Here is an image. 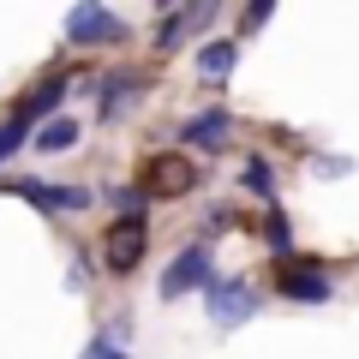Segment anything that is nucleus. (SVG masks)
<instances>
[{
  "label": "nucleus",
  "instance_id": "nucleus-9",
  "mask_svg": "<svg viewBox=\"0 0 359 359\" xmlns=\"http://www.w3.org/2000/svg\"><path fill=\"white\" fill-rule=\"evenodd\" d=\"M66 90H72V84H66V78H42V84L30 90L25 102H18V120H25L30 132H36V126H48V120H54V108L66 102Z\"/></svg>",
  "mask_w": 359,
  "mask_h": 359
},
{
  "label": "nucleus",
  "instance_id": "nucleus-15",
  "mask_svg": "<svg viewBox=\"0 0 359 359\" xmlns=\"http://www.w3.org/2000/svg\"><path fill=\"white\" fill-rule=\"evenodd\" d=\"M264 240L276 245V252H282V257L294 252V233H287V216H282V210H269V222H264Z\"/></svg>",
  "mask_w": 359,
  "mask_h": 359
},
{
  "label": "nucleus",
  "instance_id": "nucleus-12",
  "mask_svg": "<svg viewBox=\"0 0 359 359\" xmlns=\"http://www.w3.org/2000/svg\"><path fill=\"white\" fill-rule=\"evenodd\" d=\"M30 144H36L42 156H60V150H72V144H78V120H66V114H54L48 126H36V138H30Z\"/></svg>",
  "mask_w": 359,
  "mask_h": 359
},
{
  "label": "nucleus",
  "instance_id": "nucleus-5",
  "mask_svg": "<svg viewBox=\"0 0 359 359\" xmlns=\"http://www.w3.org/2000/svg\"><path fill=\"white\" fill-rule=\"evenodd\" d=\"M120 36H126V25L108 6H72L66 13V42H78V48H102V42H120Z\"/></svg>",
  "mask_w": 359,
  "mask_h": 359
},
{
  "label": "nucleus",
  "instance_id": "nucleus-2",
  "mask_svg": "<svg viewBox=\"0 0 359 359\" xmlns=\"http://www.w3.org/2000/svg\"><path fill=\"white\" fill-rule=\"evenodd\" d=\"M216 282V257H210L204 240H192L186 252H174V264L162 269V299H180V294H204Z\"/></svg>",
  "mask_w": 359,
  "mask_h": 359
},
{
  "label": "nucleus",
  "instance_id": "nucleus-13",
  "mask_svg": "<svg viewBox=\"0 0 359 359\" xmlns=\"http://www.w3.org/2000/svg\"><path fill=\"white\" fill-rule=\"evenodd\" d=\"M138 90H144L138 72H114V78H108V90H102V120H114L126 102H138Z\"/></svg>",
  "mask_w": 359,
  "mask_h": 359
},
{
  "label": "nucleus",
  "instance_id": "nucleus-14",
  "mask_svg": "<svg viewBox=\"0 0 359 359\" xmlns=\"http://www.w3.org/2000/svg\"><path fill=\"white\" fill-rule=\"evenodd\" d=\"M30 138H36V132H30L25 120H18V114H6V120H0V162H6V156H18V150L30 144Z\"/></svg>",
  "mask_w": 359,
  "mask_h": 359
},
{
  "label": "nucleus",
  "instance_id": "nucleus-10",
  "mask_svg": "<svg viewBox=\"0 0 359 359\" xmlns=\"http://www.w3.org/2000/svg\"><path fill=\"white\" fill-rule=\"evenodd\" d=\"M210 18H216V6H186V13H168L162 30H156V48H180V36H186V30H198V25H210Z\"/></svg>",
  "mask_w": 359,
  "mask_h": 359
},
{
  "label": "nucleus",
  "instance_id": "nucleus-1",
  "mask_svg": "<svg viewBox=\"0 0 359 359\" xmlns=\"http://www.w3.org/2000/svg\"><path fill=\"white\" fill-rule=\"evenodd\" d=\"M192 186H198L192 156H180V150H156V156H144V168H138V192H156V198H186Z\"/></svg>",
  "mask_w": 359,
  "mask_h": 359
},
{
  "label": "nucleus",
  "instance_id": "nucleus-18",
  "mask_svg": "<svg viewBox=\"0 0 359 359\" xmlns=\"http://www.w3.org/2000/svg\"><path fill=\"white\" fill-rule=\"evenodd\" d=\"M269 13H276L269 0H257V6H245V13H240V30H257V25H269Z\"/></svg>",
  "mask_w": 359,
  "mask_h": 359
},
{
  "label": "nucleus",
  "instance_id": "nucleus-8",
  "mask_svg": "<svg viewBox=\"0 0 359 359\" xmlns=\"http://www.w3.org/2000/svg\"><path fill=\"white\" fill-rule=\"evenodd\" d=\"M233 132V114L228 108H204V114H192L186 126H180V144H198V150H222Z\"/></svg>",
  "mask_w": 359,
  "mask_h": 359
},
{
  "label": "nucleus",
  "instance_id": "nucleus-7",
  "mask_svg": "<svg viewBox=\"0 0 359 359\" xmlns=\"http://www.w3.org/2000/svg\"><path fill=\"white\" fill-rule=\"evenodd\" d=\"M0 192H18L25 204H42V210H90L84 186H60V180H6Z\"/></svg>",
  "mask_w": 359,
  "mask_h": 359
},
{
  "label": "nucleus",
  "instance_id": "nucleus-6",
  "mask_svg": "<svg viewBox=\"0 0 359 359\" xmlns=\"http://www.w3.org/2000/svg\"><path fill=\"white\" fill-rule=\"evenodd\" d=\"M276 294L299 299V306H323V299L335 294V282H330V269H323V264H299V257H287V269L276 276Z\"/></svg>",
  "mask_w": 359,
  "mask_h": 359
},
{
  "label": "nucleus",
  "instance_id": "nucleus-11",
  "mask_svg": "<svg viewBox=\"0 0 359 359\" xmlns=\"http://www.w3.org/2000/svg\"><path fill=\"white\" fill-rule=\"evenodd\" d=\"M233 60H240V42H228V36H216V42L198 48V72H204V78H228Z\"/></svg>",
  "mask_w": 359,
  "mask_h": 359
},
{
  "label": "nucleus",
  "instance_id": "nucleus-16",
  "mask_svg": "<svg viewBox=\"0 0 359 359\" xmlns=\"http://www.w3.org/2000/svg\"><path fill=\"white\" fill-rule=\"evenodd\" d=\"M245 186L257 198H276V180H269V162H245Z\"/></svg>",
  "mask_w": 359,
  "mask_h": 359
},
{
  "label": "nucleus",
  "instance_id": "nucleus-4",
  "mask_svg": "<svg viewBox=\"0 0 359 359\" xmlns=\"http://www.w3.org/2000/svg\"><path fill=\"white\" fill-rule=\"evenodd\" d=\"M144 252H150V228H144V216L114 222V228H108V240H102V257H108V269H114V276H132V269L144 264Z\"/></svg>",
  "mask_w": 359,
  "mask_h": 359
},
{
  "label": "nucleus",
  "instance_id": "nucleus-3",
  "mask_svg": "<svg viewBox=\"0 0 359 359\" xmlns=\"http://www.w3.org/2000/svg\"><path fill=\"white\" fill-rule=\"evenodd\" d=\"M204 306H210V323H216V330H240V323L257 311V294L240 282V276H216V282L204 287Z\"/></svg>",
  "mask_w": 359,
  "mask_h": 359
},
{
  "label": "nucleus",
  "instance_id": "nucleus-17",
  "mask_svg": "<svg viewBox=\"0 0 359 359\" xmlns=\"http://www.w3.org/2000/svg\"><path fill=\"white\" fill-rule=\"evenodd\" d=\"M78 359H132V353H126V347H114L108 335H90V341H84V353H78Z\"/></svg>",
  "mask_w": 359,
  "mask_h": 359
}]
</instances>
